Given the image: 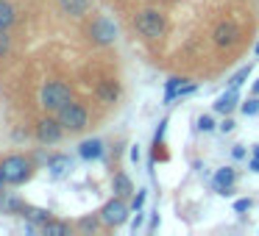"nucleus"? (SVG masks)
<instances>
[{"instance_id":"obj_1","label":"nucleus","mask_w":259,"mask_h":236,"mask_svg":"<svg viewBox=\"0 0 259 236\" xmlns=\"http://www.w3.org/2000/svg\"><path fill=\"white\" fill-rule=\"evenodd\" d=\"M39 100H42V108L59 111L62 106H67V103L73 100V92H70V86L64 84V81H48L39 92Z\"/></svg>"},{"instance_id":"obj_2","label":"nucleus","mask_w":259,"mask_h":236,"mask_svg":"<svg viewBox=\"0 0 259 236\" xmlns=\"http://www.w3.org/2000/svg\"><path fill=\"white\" fill-rule=\"evenodd\" d=\"M134 28H137V34L145 36V39H159V36L164 34V20L159 12L145 9V12H140L134 17Z\"/></svg>"},{"instance_id":"obj_3","label":"nucleus","mask_w":259,"mask_h":236,"mask_svg":"<svg viewBox=\"0 0 259 236\" xmlns=\"http://www.w3.org/2000/svg\"><path fill=\"white\" fill-rule=\"evenodd\" d=\"M0 169H3V178H6V184H14V186L31 178V161H28L25 156H9V158H3Z\"/></svg>"},{"instance_id":"obj_4","label":"nucleus","mask_w":259,"mask_h":236,"mask_svg":"<svg viewBox=\"0 0 259 236\" xmlns=\"http://www.w3.org/2000/svg\"><path fill=\"white\" fill-rule=\"evenodd\" d=\"M56 114H59V123H62L67 131H81V128H87V108L81 106V103L70 100L67 106H62Z\"/></svg>"},{"instance_id":"obj_5","label":"nucleus","mask_w":259,"mask_h":236,"mask_svg":"<svg viewBox=\"0 0 259 236\" xmlns=\"http://www.w3.org/2000/svg\"><path fill=\"white\" fill-rule=\"evenodd\" d=\"M125 217H128V206H125L123 197H112L109 203H103V208H101V222H106L109 228H117V225H123Z\"/></svg>"},{"instance_id":"obj_6","label":"nucleus","mask_w":259,"mask_h":236,"mask_svg":"<svg viewBox=\"0 0 259 236\" xmlns=\"http://www.w3.org/2000/svg\"><path fill=\"white\" fill-rule=\"evenodd\" d=\"M62 136H64V125L59 123V120L45 117V120L36 123V139H39L42 145H56Z\"/></svg>"},{"instance_id":"obj_7","label":"nucleus","mask_w":259,"mask_h":236,"mask_svg":"<svg viewBox=\"0 0 259 236\" xmlns=\"http://www.w3.org/2000/svg\"><path fill=\"white\" fill-rule=\"evenodd\" d=\"M90 36L98 45H112V42L117 39V28H114V23L109 17H98L95 23L90 25Z\"/></svg>"},{"instance_id":"obj_8","label":"nucleus","mask_w":259,"mask_h":236,"mask_svg":"<svg viewBox=\"0 0 259 236\" xmlns=\"http://www.w3.org/2000/svg\"><path fill=\"white\" fill-rule=\"evenodd\" d=\"M237 36H240V28H237L234 23H220V25H214L212 39H214V45H218V47H229V45H234V42H237Z\"/></svg>"},{"instance_id":"obj_9","label":"nucleus","mask_w":259,"mask_h":236,"mask_svg":"<svg viewBox=\"0 0 259 236\" xmlns=\"http://www.w3.org/2000/svg\"><path fill=\"white\" fill-rule=\"evenodd\" d=\"M70 169H73V158L64 156V153H56V156L48 158V172H51L53 178H64Z\"/></svg>"},{"instance_id":"obj_10","label":"nucleus","mask_w":259,"mask_h":236,"mask_svg":"<svg viewBox=\"0 0 259 236\" xmlns=\"http://www.w3.org/2000/svg\"><path fill=\"white\" fill-rule=\"evenodd\" d=\"M237 103H240V89H231L229 86V92H226L223 97H218V103H214V114L229 117V114L237 108Z\"/></svg>"},{"instance_id":"obj_11","label":"nucleus","mask_w":259,"mask_h":236,"mask_svg":"<svg viewBox=\"0 0 259 236\" xmlns=\"http://www.w3.org/2000/svg\"><path fill=\"white\" fill-rule=\"evenodd\" d=\"M78 156L84 158V161H98V158L103 156V142L101 139H87L78 145Z\"/></svg>"},{"instance_id":"obj_12","label":"nucleus","mask_w":259,"mask_h":236,"mask_svg":"<svg viewBox=\"0 0 259 236\" xmlns=\"http://www.w3.org/2000/svg\"><path fill=\"white\" fill-rule=\"evenodd\" d=\"M234 178H237V172L231 167H220L218 172H214L212 184H214V189H218V192H223V189H229V186L234 184Z\"/></svg>"},{"instance_id":"obj_13","label":"nucleus","mask_w":259,"mask_h":236,"mask_svg":"<svg viewBox=\"0 0 259 236\" xmlns=\"http://www.w3.org/2000/svg\"><path fill=\"white\" fill-rule=\"evenodd\" d=\"M112 189H114V195H117V197H128L131 192H134V184H131V178L125 172H117V175H114V181H112Z\"/></svg>"},{"instance_id":"obj_14","label":"nucleus","mask_w":259,"mask_h":236,"mask_svg":"<svg viewBox=\"0 0 259 236\" xmlns=\"http://www.w3.org/2000/svg\"><path fill=\"white\" fill-rule=\"evenodd\" d=\"M87 6H90V0H59V9L70 17H81L87 12Z\"/></svg>"},{"instance_id":"obj_15","label":"nucleus","mask_w":259,"mask_h":236,"mask_svg":"<svg viewBox=\"0 0 259 236\" xmlns=\"http://www.w3.org/2000/svg\"><path fill=\"white\" fill-rule=\"evenodd\" d=\"M117 95H120L117 81H103V84L98 86V97H101L103 103H114V100H117Z\"/></svg>"},{"instance_id":"obj_16","label":"nucleus","mask_w":259,"mask_h":236,"mask_svg":"<svg viewBox=\"0 0 259 236\" xmlns=\"http://www.w3.org/2000/svg\"><path fill=\"white\" fill-rule=\"evenodd\" d=\"M14 20H17V14H14V6L9 3V0H0V28H12Z\"/></svg>"},{"instance_id":"obj_17","label":"nucleus","mask_w":259,"mask_h":236,"mask_svg":"<svg viewBox=\"0 0 259 236\" xmlns=\"http://www.w3.org/2000/svg\"><path fill=\"white\" fill-rule=\"evenodd\" d=\"M184 84H187V78H170L167 84H164V103H173Z\"/></svg>"},{"instance_id":"obj_18","label":"nucleus","mask_w":259,"mask_h":236,"mask_svg":"<svg viewBox=\"0 0 259 236\" xmlns=\"http://www.w3.org/2000/svg\"><path fill=\"white\" fill-rule=\"evenodd\" d=\"M42 233H45V236H64V233H67V225L56 222V219H48V222L42 225Z\"/></svg>"},{"instance_id":"obj_19","label":"nucleus","mask_w":259,"mask_h":236,"mask_svg":"<svg viewBox=\"0 0 259 236\" xmlns=\"http://www.w3.org/2000/svg\"><path fill=\"white\" fill-rule=\"evenodd\" d=\"M242 114H245V117H256L259 114V95H253L251 100L242 103Z\"/></svg>"},{"instance_id":"obj_20","label":"nucleus","mask_w":259,"mask_h":236,"mask_svg":"<svg viewBox=\"0 0 259 236\" xmlns=\"http://www.w3.org/2000/svg\"><path fill=\"white\" fill-rule=\"evenodd\" d=\"M28 219H31V222H42V225H45L48 219H51V214H48L45 208H28Z\"/></svg>"},{"instance_id":"obj_21","label":"nucleus","mask_w":259,"mask_h":236,"mask_svg":"<svg viewBox=\"0 0 259 236\" xmlns=\"http://www.w3.org/2000/svg\"><path fill=\"white\" fill-rule=\"evenodd\" d=\"M248 75H251V67H242V70H240V73H237V75H231L229 86H231V89H240V84H242V81L248 78Z\"/></svg>"},{"instance_id":"obj_22","label":"nucleus","mask_w":259,"mask_h":236,"mask_svg":"<svg viewBox=\"0 0 259 236\" xmlns=\"http://www.w3.org/2000/svg\"><path fill=\"white\" fill-rule=\"evenodd\" d=\"M9 47H12V36L6 34V28H0V58L9 53Z\"/></svg>"},{"instance_id":"obj_23","label":"nucleus","mask_w":259,"mask_h":236,"mask_svg":"<svg viewBox=\"0 0 259 236\" xmlns=\"http://www.w3.org/2000/svg\"><path fill=\"white\" fill-rule=\"evenodd\" d=\"M198 128L201 131H214V117L212 114H203V117L198 120Z\"/></svg>"},{"instance_id":"obj_24","label":"nucleus","mask_w":259,"mask_h":236,"mask_svg":"<svg viewBox=\"0 0 259 236\" xmlns=\"http://www.w3.org/2000/svg\"><path fill=\"white\" fill-rule=\"evenodd\" d=\"M251 206H253V203L248 200V197H242V200H237V203H234V211H237V214H242V211H248Z\"/></svg>"},{"instance_id":"obj_25","label":"nucleus","mask_w":259,"mask_h":236,"mask_svg":"<svg viewBox=\"0 0 259 236\" xmlns=\"http://www.w3.org/2000/svg\"><path fill=\"white\" fill-rule=\"evenodd\" d=\"M142 203H145V189H140V192H137V197H134V203H131V208H137V211H140V208H142Z\"/></svg>"},{"instance_id":"obj_26","label":"nucleus","mask_w":259,"mask_h":236,"mask_svg":"<svg viewBox=\"0 0 259 236\" xmlns=\"http://www.w3.org/2000/svg\"><path fill=\"white\" fill-rule=\"evenodd\" d=\"M231 158H237V161H240V158H245V147L234 145V147H231Z\"/></svg>"},{"instance_id":"obj_27","label":"nucleus","mask_w":259,"mask_h":236,"mask_svg":"<svg viewBox=\"0 0 259 236\" xmlns=\"http://www.w3.org/2000/svg\"><path fill=\"white\" fill-rule=\"evenodd\" d=\"M81 228H84V230H95L98 228V219H92V217L81 219Z\"/></svg>"},{"instance_id":"obj_28","label":"nucleus","mask_w":259,"mask_h":236,"mask_svg":"<svg viewBox=\"0 0 259 236\" xmlns=\"http://www.w3.org/2000/svg\"><path fill=\"white\" fill-rule=\"evenodd\" d=\"M220 131H223V134L234 131V120H223V123H220Z\"/></svg>"},{"instance_id":"obj_29","label":"nucleus","mask_w":259,"mask_h":236,"mask_svg":"<svg viewBox=\"0 0 259 236\" xmlns=\"http://www.w3.org/2000/svg\"><path fill=\"white\" fill-rule=\"evenodd\" d=\"M3 186H6V178H3V169H0V195H3Z\"/></svg>"},{"instance_id":"obj_30","label":"nucleus","mask_w":259,"mask_h":236,"mask_svg":"<svg viewBox=\"0 0 259 236\" xmlns=\"http://www.w3.org/2000/svg\"><path fill=\"white\" fill-rule=\"evenodd\" d=\"M251 169H253V172H259V158H253V161H251Z\"/></svg>"},{"instance_id":"obj_31","label":"nucleus","mask_w":259,"mask_h":236,"mask_svg":"<svg viewBox=\"0 0 259 236\" xmlns=\"http://www.w3.org/2000/svg\"><path fill=\"white\" fill-rule=\"evenodd\" d=\"M251 92H253V95H259V81H253V86H251Z\"/></svg>"},{"instance_id":"obj_32","label":"nucleus","mask_w":259,"mask_h":236,"mask_svg":"<svg viewBox=\"0 0 259 236\" xmlns=\"http://www.w3.org/2000/svg\"><path fill=\"white\" fill-rule=\"evenodd\" d=\"M253 158H259V145H256V147H253Z\"/></svg>"},{"instance_id":"obj_33","label":"nucleus","mask_w":259,"mask_h":236,"mask_svg":"<svg viewBox=\"0 0 259 236\" xmlns=\"http://www.w3.org/2000/svg\"><path fill=\"white\" fill-rule=\"evenodd\" d=\"M253 50H256V56H259V42H256V47H253Z\"/></svg>"}]
</instances>
